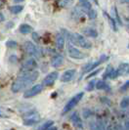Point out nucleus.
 I'll list each match as a JSON object with an SVG mask.
<instances>
[{"instance_id": "1", "label": "nucleus", "mask_w": 129, "mask_h": 130, "mask_svg": "<svg viewBox=\"0 0 129 130\" xmlns=\"http://www.w3.org/2000/svg\"><path fill=\"white\" fill-rule=\"evenodd\" d=\"M38 75L39 73L36 71L25 72L12 83L11 90L14 93H18V92L26 89L27 86H29L33 81H35L38 78Z\"/></svg>"}, {"instance_id": "2", "label": "nucleus", "mask_w": 129, "mask_h": 130, "mask_svg": "<svg viewBox=\"0 0 129 130\" xmlns=\"http://www.w3.org/2000/svg\"><path fill=\"white\" fill-rule=\"evenodd\" d=\"M64 31L66 36L68 37L69 41L71 42V44L80 46L81 48H84V49H90L92 47V43L87 38H85V36H83L82 34L69 32L67 30H64Z\"/></svg>"}, {"instance_id": "3", "label": "nucleus", "mask_w": 129, "mask_h": 130, "mask_svg": "<svg viewBox=\"0 0 129 130\" xmlns=\"http://www.w3.org/2000/svg\"><path fill=\"white\" fill-rule=\"evenodd\" d=\"M84 96V93L83 92H79V93H77L76 95H74L73 97L71 98V100L66 104V106H64V110H63V115H66L67 112H69L70 111H71L76 105L81 101V99L83 98Z\"/></svg>"}, {"instance_id": "4", "label": "nucleus", "mask_w": 129, "mask_h": 130, "mask_svg": "<svg viewBox=\"0 0 129 130\" xmlns=\"http://www.w3.org/2000/svg\"><path fill=\"white\" fill-rule=\"evenodd\" d=\"M109 59V57L107 56V55H102L99 60H97L95 62H93V63H88L86 66H84L83 70H82V75H83L84 73H87V72H91L93 70H95L97 67H99V66L101 65V64H103L104 62H106L107 60Z\"/></svg>"}, {"instance_id": "5", "label": "nucleus", "mask_w": 129, "mask_h": 130, "mask_svg": "<svg viewBox=\"0 0 129 130\" xmlns=\"http://www.w3.org/2000/svg\"><path fill=\"white\" fill-rule=\"evenodd\" d=\"M68 54L69 56L72 59H75V60H82L86 57V55L82 53L80 50H78L76 47L72 45V44H69L68 47Z\"/></svg>"}, {"instance_id": "6", "label": "nucleus", "mask_w": 129, "mask_h": 130, "mask_svg": "<svg viewBox=\"0 0 129 130\" xmlns=\"http://www.w3.org/2000/svg\"><path fill=\"white\" fill-rule=\"evenodd\" d=\"M39 119H40V117L37 112H28L25 115L23 122L25 125H33V124L37 123Z\"/></svg>"}, {"instance_id": "7", "label": "nucleus", "mask_w": 129, "mask_h": 130, "mask_svg": "<svg viewBox=\"0 0 129 130\" xmlns=\"http://www.w3.org/2000/svg\"><path fill=\"white\" fill-rule=\"evenodd\" d=\"M43 84H36L33 85L32 87H30L28 90H26L24 93V97L25 98H32L36 95H38L39 93H41L43 90Z\"/></svg>"}, {"instance_id": "8", "label": "nucleus", "mask_w": 129, "mask_h": 130, "mask_svg": "<svg viewBox=\"0 0 129 130\" xmlns=\"http://www.w3.org/2000/svg\"><path fill=\"white\" fill-rule=\"evenodd\" d=\"M59 77V72H52L50 73H48L46 75L44 79H43V83L42 84L46 86V87H49L55 83V81L58 79Z\"/></svg>"}, {"instance_id": "9", "label": "nucleus", "mask_w": 129, "mask_h": 130, "mask_svg": "<svg viewBox=\"0 0 129 130\" xmlns=\"http://www.w3.org/2000/svg\"><path fill=\"white\" fill-rule=\"evenodd\" d=\"M25 49H26V53L30 56H33V57H38L39 56V51L37 47L30 41H26L25 43Z\"/></svg>"}, {"instance_id": "10", "label": "nucleus", "mask_w": 129, "mask_h": 130, "mask_svg": "<svg viewBox=\"0 0 129 130\" xmlns=\"http://www.w3.org/2000/svg\"><path fill=\"white\" fill-rule=\"evenodd\" d=\"M75 73H76V71L73 70V69L66 71V72H63V74L61 76V81L62 82H70V81H71L73 79Z\"/></svg>"}, {"instance_id": "11", "label": "nucleus", "mask_w": 129, "mask_h": 130, "mask_svg": "<svg viewBox=\"0 0 129 130\" xmlns=\"http://www.w3.org/2000/svg\"><path fill=\"white\" fill-rule=\"evenodd\" d=\"M36 62H35V60L34 59H28V60H26V62L24 63V65H23V68H22V71L25 72H30V71H33L35 68H36Z\"/></svg>"}, {"instance_id": "12", "label": "nucleus", "mask_w": 129, "mask_h": 130, "mask_svg": "<svg viewBox=\"0 0 129 130\" xmlns=\"http://www.w3.org/2000/svg\"><path fill=\"white\" fill-rule=\"evenodd\" d=\"M71 120L72 124L78 128V129H83V122L81 120V117H79L77 112H73L72 115L71 116Z\"/></svg>"}, {"instance_id": "13", "label": "nucleus", "mask_w": 129, "mask_h": 130, "mask_svg": "<svg viewBox=\"0 0 129 130\" xmlns=\"http://www.w3.org/2000/svg\"><path fill=\"white\" fill-rule=\"evenodd\" d=\"M84 15H85V11L82 9V7L81 6L74 7V8L72 9V11H71V18H72L73 20L81 19Z\"/></svg>"}, {"instance_id": "14", "label": "nucleus", "mask_w": 129, "mask_h": 130, "mask_svg": "<svg viewBox=\"0 0 129 130\" xmlns=\"http://www.w3.org/2000/svg\"><path fill=\"white\" fill-rule=\"evenodd\" d=\"M116 72L118 73V76H126L129 75V64L128 63H121L120 65L118 66Z\"/></svg>"}, {"instance_id": "15", "label": "nucleus", "mask_w": 129, "mask_h": 130, "mask_svg": "<svg viewBox=\"0 0 129 130\" xmlns=\"http://www.w3.org/2000/svg\"><path fill=\"white\" fill-rule=\"evenodd\" d=\"M64 64V57L61 56V55H57V56H54L51 60V65L54 68H59Z\"/></svg>"}, {"instance_id": "16", "label": "nucleus", "mask_w": 129, "mask_h": 130, "mask_svg": "<svg viewBox=\"0 0 129 130\" xmlns=\"http://www.w3.org/2000/svg\"><path fill=\"white\" fill-rule=\"evenodd\" d=\"M64 35L63 33H58L56 36V46L59 50H63L64 47Z\"/></svg>"}, {"instance_id": "17", "label": "nucleus", "mask_w": 129, "mask_h": 130, "mask_svg": "<svg viewBox=\"0 0 129 130\" xmlns=\"http://www.w3.org/2000/svg\"><path fill=\"white\" fill-rule=\"evenodd\" d=\"M82 32H83L84 35L89 36V37H93V38H96L98 36V31L93 27H85L82 30Z\"/></svg>"}, {"instance_id": "18", "label": "nucleus", "mask_w": 129, "mask_h": 130, "mask_svg": "<svg viewBox=\"0 0 129 130\" xmlns=\"http://www.w3.org/2000/svg\"><path fill=\"white\" fill-rule=\"evenodd\" d=\"M96 88L98 90H110V86L109 85L108 82L105 81V79L103 80H99L98 82H96Z\"/></svg>"}, {"instance_id": "19", "label": "nucleus", "mask_w": 129, "mask_h": 130, "mask_svg": "<svg viewBox=\"0 0 129 130\" xmlns=\"http://www.w3.org/2000/svg\"><path fill=\"white\" fill-rule=\"evenodd\" d=\"M19 30L20 32L23 33V34H27V33H30L32 31V27L27 24H23L20 26Z\"/></svg>"}, {"instance_id": "20", "label": "nucleus", "mask_w": 129, "mask_h": 130, "mask_svg": "<svg viewBox=\"0 0 129 130\" xmlns=\"http://www.w3.org/2000/svg\"><path fill=\"white\" fill-rule=\"evenodd\" d=\"M104 15L106 16V18H107V20H108V22H109V24H110V27H111L115 31H116V30H117V26H116V22L115 21V19H112L107 12H104Z\"/></svg>"}, {"instance_id": "21", "label": "nucleus", "mask_w": 129, "mask_h": 130, "mask_svg": "<svg viewBox=\"0 0 129 130\" xmlns=\"http://www.w3.org/2000/svg\"><path fill=\"white\" fill-rule=\"evenodd\" d=\"M115 71V69L111 67V66H108L107 69H106V72H104L103 74V79H107V78H110L112 72Z\"/></svg>"}, {"instance_id": "22", "label": "nucleus", "mask_w": 129, "mask_h": 130, "mask_svg": "<svg viewBox=\"0 0 129 130\" xmlns=\"http://www.w3.org/2000/svg\"><path fill=\"white\" fill-rule=\"evenodd\" d=\"M73 0H58V4L62 8H68L71 5H72Z\"/></svg>"}, {"instance_id": "23", "label": "nucleus", "mask_w": 129, "mask_h": 130, "mask_svg": "<svg viewBox=\"0 0 129 130\" xmlns=\"http://www.w3.org/2000/svg\"><path fill=\"white\" fill-rule=\"evenodd\" d=\"M24 7L22 5H15V6H11L10 7V12L13 14H19L23 11Z\"/></svg>"}, {"instance_id": "24", "label": "nucleus", "mask_w": 129, "mask_h": 130, "mask_svg": "<svg viewBox=\"0 0 129 130\" xmlns=\"http://www.w3.org/2000/svg\"><path fill=\"white\" fill-rule=\"evenodd\" d=\"M128 107H129V96H127V97H124L120 101V108L121 109H126Z\"/></svg>"}, {"instance_id": "25", "label": "nucleus", "mask_w": 129, "mask_h": 130, "mask_svg": "<svg viewBox=\"0 0 129 130\" xmlns=\"http://www.w3.org/2000/svg\"><path fill=\"white\" fill-rule=\"evenodd\" d=\"M81 7H82V9H83L86 13H87L90 9H92L90 2H89L88 0H87V1H83V2H81Z\"/></svg>"}, {"instance_id": "26", "label": "nucleus", "mask_w": 129, "mask_h": 130, "mask_svg": "<svg viewBox=\"0 0 129 130\" xmlns=\"http://www.w3.org/2000/svg\"><path fill=\"white\" fill-rule=\"evenodd\" d=\"M53 124H54V121H52V120H48V121L44 122V123L39 127V130H46L47 128H49V127L53 126Z\"/></svg>"}, {"instance_id": "27", "label": "nucleus", "mask_w": 129, "mask_h": 130, "mask_svg": "<svg viewBox=\"0 0 129 130\" xmlns=\"http://www.w3.org/2000/svg\"><path fill=\"white\" fill-rule=\"evenodd\" d=\"M87 15L89 17V19L93 20V19H96L97 17V12L95 9H90L88 12H87Z\"/></svg>"}, {"instance_id": "28", "label": "nucleus", "mask_w": 129, "mask_h": 130, "mask_svg": "<svg viewBox=\"0 0 129 130\" xmlns=\"http://www.w3.org/2000/svg\"><path fill=\"white\" fill-rule=\"evenodd\" d=\"M95 87H96V81L95 80H91L90 82H88V85L86 87V90L87 91H92Z\"/></svg>"}, {"instance_id": "29", "label": "nucleus", "mask_w": 129, "mask_h": 130, "mask_svg": "<svg viewBox=\"0 0 129 130\" xmlns=\"http://www.w3.org/2000/svg\"><path fill=\"white\" fill-rule=\"evenodd\" d=\"M17 45H18V43L15 40H8L6 42V46L8 48H15V47H17Z\"/></svg>"}, {"instance_id": "30", "label": "nucleus", "mask_w": 129, "mask_h": 130, "mask_svg": "<svg viewBox=\"0 0 129 130\" xmlns=\"http://www.w3.org/2000/svg\"><path fill=\"white\" fill-rule=\"evenodd\" d=\"M128 89H129V80H127V81L120 87V91L124 92V91H126V90H128Z\"/></svg>"}, {"instance_id": "31", "label": "nucleus", "mask_w": 129, "mask_h": 130, "mask_svg": "<svg viewBox=\"0 0 129 130\" xmlns=\"http://www.w3.org/2000/svg\"><path fill=\"white\" fill-rule=\"evenodd\" d=\"M114 11H115V14H116V21H117V23L121 26L122 25V23H121V20L119 18V15H118V12H117V9H116V7L114 8Z\"/></svg>"}, {"instance_id": "32", "label": "nucleus", "mask_w": 129, "mask_h": 130, "mask_svg": "<svg viewBox=\"0 0 129 130\" xmlns=\"http://www.w3.org/2000/svg\"><path fill=\"white\" fill-rule=\"evenodd\" d=\"M100 71H101V70H95L94 72H90V74H88V75L86 76V79H88V78H91V77H93V76H95V75H97V74L100 72Z\"/></svg>"}, {"instance_id": "33", "label": "nucleus", "mask_w": 129, "mask_h": 130, "mask_svg": "<svg viewBox=\"0 0 129 130\" xmlns=\"http://www.w3.org/2000/svg\"><path fill=\"white\" fill-rule=\"evenodd\" d=\"M32 39L34 40V41H36V42H38L39 41V35L37 32H32Z\"/></svg>"}, {"instance_id": "34", "label": "nucleus", "mask_w": 129, "mask_h": 130, "mask_svg": "<svg viewBox=\"0 0 129 130\" xmlns=\"http://www.w3.org/2000/svg\"><path fill=\"white\" fill-rule=\"evenodd\" d=\"M91 113H92V112H91L89 110H84L83 116H84V117H85V118H87V117H89V116H91Z\"/></svg>"}, {"instance_id": "35", "label": "nucleus", "mask_w": 129, "mask_h": 130, "mask_svg": "<svg viewBox=\"0 0 129 130\" xmlns=\"http://www.w3.org/2000/svg\"><path fill=\"white\" fill-rule=\"evenodd\" d=\"M0 117H7V115L0 109Z\"/></svg>"}, {"instance_id": "36", "label": "nucleus", "mask_w": 129, "mask_h": 130, "mask_svg": "<svg viewBox=\"0 0 129 130\" xmlns=\"http://www.w3.org/2000/svg\"><path fill=\"white\" fill-rule=\"evenodd\" d=\"M124 126H125V130H129V120H126V121H125Z\"/></svg>"}, {"instance_id": "37", "label": "nucleus", "mask_w": 129, "mask_h": 130, "mask_svg": "<svg viewBox=\"0 0 129 130\" xmlns=\"http://www.w3.org/2000/svg\"><path fill=\"white\" fill-rule=\"evenodd\" d=\"M4 20H5V18H4V16H3V14L0 13V23H2Z\"/></svg>"}, {"instance_id": "38", "label": "nucleus", "mask_w": 129, "mask_h": 130, "mask_svg": "<svg viewBox=\"0 0 129 130\" xmlns=\"http://www.w3.org/2000/svg\"><path fill=\"white\" fill-rule=\"evenodd\" d=\"M58 128L56 127V126H51V127H49V128H47L46 130H57Z\"/></svg>"}, {"instance_id": "39", "label": "nucleus", "mask_w": 129, "mask_h": 130, "mask_svg": "<svg viewBox=\"0 0 129 130\" xmlns=\"http://www.w3.org/2000/svg\"><path fill=\"white\" fill-rule=\"evenodd\" d=\"M122 3H129V0H120Z\"/></svg>"}, {"instance_id": "40", "label": "nucleus", "mask_w": 129, "mask_h": 130, "mask_svg": "<svg viewBox=\"0 0 129 130\" xmlns=\"http://www.w3.org/2000/svg\"><path fill=\"white\" fill-rule=\"evenodd\" d=\"M15 2H17V3H20V2H23L24 0H14Z\"/></svg>"}, {"instance_id": "41", "label": "nucleus", "mask_w": 129, "mask_h": 130, "mask_svg": "<svg viewBox=\"0 0 129 130\" xmlns=\"http://www.w3.org/2000/svg\"><path fill=\"white\" fill-rule=\"evenodd\" d=\"M3 3H4V1H3V0H0V6H2Z\"/></svg>"}, {"instance_id": "42", "label": "nucleus", "mask_w": 129, "mask_h": 130, "mask_svg": "<svg viewBox=\"0 0 129 130\" xmlns=\"http://www.w3.org/2000/svg\"><path fill=\"white\" fill-rule=\"evenodd\" d=\"M107 130H114V129H112V127H111V126H109V127L107 128Z\"/></svg>"}, {"instance_id": "43", "label": "nucleus", "mask_w": 129, "mask_h": 130, "mask_svg": "<svg viewBox=\"0 0 129 130\" xmlns=\"http://www.w3.org/2000/svg\"><path fill=\"white\" fill-rule=\"evenodd\" d=\"M80 2H83V1H87V0H79Z\"/></svg>"}, {"instance_id": "44", "label": "nucleus", "mask_w": 129, "mask_h": 130, "mask_svg": "<svg viewBox=\"0 0 129 130\" xmlns=\"http://www.w3.org/2000/svg\"><path fill=\"white\" fill-rule=\"evenodd\" d=\"M128 28H129V24H128Z\"/></svg>"}]
</instances>
